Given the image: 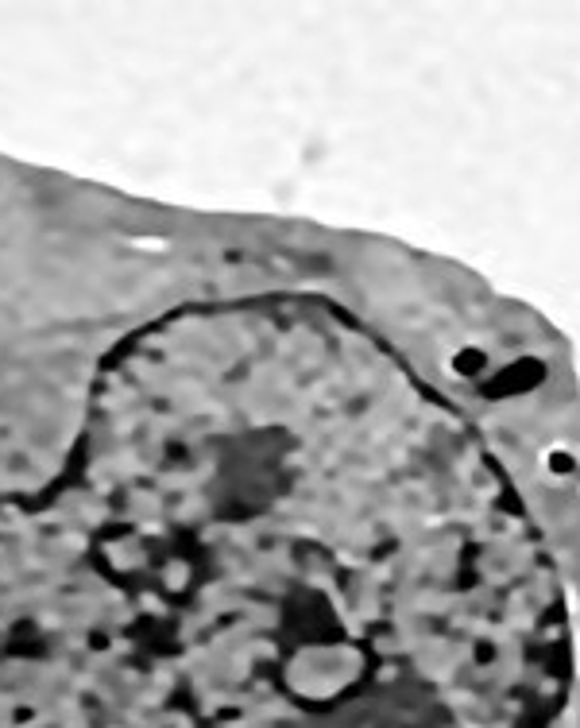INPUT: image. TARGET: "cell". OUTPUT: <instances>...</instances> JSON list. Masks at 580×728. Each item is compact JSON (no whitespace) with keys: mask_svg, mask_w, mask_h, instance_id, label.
Segmentation results:
<instances>
[{"mask_svg":"<svg viewBox=\"0 0 580 728\" xmlns=\"http://www.w3.org/2000/svg\"><path fill=\"white\" fill-rule=\"evenodd\" d=\"M545 376H550V368H545L538 356H519V361H510L507 368H500V373L488 380L483 396H488V400H510V396H527V391L542 388Z\"/></svg>","mask_w":580,"mask_h":728,"instance_id":"6da1fadb","label":"cell"},{"mask_svg":"<svg viewBox=\"0 0 580 728\" xmlns=\"http://www.w3.org/2000/svg\"><path fill=\"white\" fill-rule=\"evenodd\" d=\"M483 368H488V353H483V349H476V346L461 349V353L453 356V373H457V376H480Z\"/></svg>","mask_w":580,"mask_h":728,"instance_id":"7a4b0ae2","label":"cell"},{"mask_svg":"<svg viewBox=\"0 0 580 728\" xmlns=\"http://www.w3.org/2000/svg\"><path fill=\"white\" fill-rule=\"evenodd\" d=\"M550 469H554V473H572V469H577V462H572L569 453H554V457H550Z\"/></svg>","mask_w":580,"mask_h":728,"instance_id":"3957f363","label":"cell"}]
</instances>
